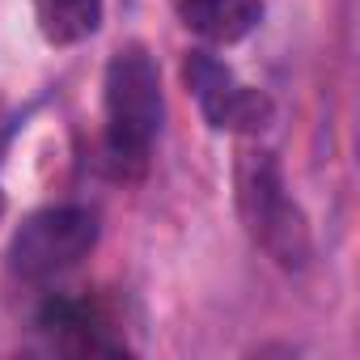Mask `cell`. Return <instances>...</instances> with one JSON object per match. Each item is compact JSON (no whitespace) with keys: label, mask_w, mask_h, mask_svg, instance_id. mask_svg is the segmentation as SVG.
<instances>
[{"label":"cell","mask_w":360,"mask_h":360,"mask_svg":"<svg viewBox=\"0 0 360 360\" xmlns=\"http://www.w3.org/2000/svg\"><path fill=\"white\" fill-rule=\"evenodd\" d=\"M106 136H102V157L119 178H136L148 165V153L161 136L165 119V94H161V72L157 60L131 43L119 47L106 64Z\"/></svg>","instance_id":"6da1fadb"},{"label":"cell","mask_w":360,"mask_h":360,"mask_svg":"<svg viewBox=\"0 0 360 360\" xmlns=\"http://www.w3.org/2000/svg\"><path fill=\"white\" fill-rule=\"evenodd\" d=\"M233 187H238V212L255 246H263L280 267L301 271L314 259V233L292 200L284 174L267 148H242L233 165Z\"/></svg>","instance_id":"7a4b0ae2"},{"label":"cell","mask_w":360,"mask_h":360,"mask_svg":"<svg viewBox=\"0 0 360 360\" xmlns=\"http://www.w3.org/2000/svg\"><path fill=\"white\" fill-rule=\"evenodd\" d=\"M98 246V217L89 208L77 204H60V208H43L34 217H26L9 242V267L22 280H56L64 271H72L81 259H89V250Z\"/></svg>","instance_id":"3957f363"},{"label":"cell","mask_w":360,"mask_h":360,"mask_svg":"<svg viewBox=\"0 0 360 360\" xmlns=\"http://www.w3.org/2000/svg\"><path fill=\"white\" fill-rule=\"evenodd\" d=\"M183 77H187V89L195 94L204 119L217 127V131H238V136H255L263 131L271 119H276V106L263 89L255 85H242L233 77L229 64H221L217 56L208 51H191L183 60Z\"/></svg>","instance_id":"277c9868"},{"label":"cell","mask_w":360,"mask_h":360,"mask_svg":"<svg viewBox=\"0 0 360 360\" xmlns=\"http://www.w3.org/2000/svg\"><path fill=\"white\" fill-rule=\"evenodd\" d=\"M39 326L68 352H123V343L110 339V322L102 318V309L77 297H51L39 309Z\"/></svg>","instance_id":"5b68a950"},{"label":"cell","mask_w":360,"mask_h":360,"mask_svg":"<svg viewBox=\"0 0 360 360\" xmlns=\"http://www.w3.org/2000/svg\"><path fill=\"white\" fill-rule=\"evenodd\" d=\"M174 9L208 43H238L263 22V0H174Z\"/></svg>","instance_id":"8992f818"},{"label":"cell","mask_w":360,"mask_h":360,"mask_svg":"<svg viewBox=\"0 0 360 360\" xmlns=\"http://www.w3.org/2000/svg\"><path fill=\"white\" fill-rule=\"evenodd\" d=\"M34 22L51 47H72L98 34L102 0H34Z\"/></svg>","instance_id":"52a82bcc"},{"label":"cell","mask_w":360,"mask_h":360,"mask_svg":"<svg viewBox=\"0 0 360 360\" xmlns=\"http://www.w3.org/2000/svg\"><path fill=\"white\" fill-rule=\"evenodd\" d=\"M0 217H5V187H0Z\"/></svg>","instance_id":"ba28073f"}]
</instances>
